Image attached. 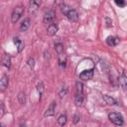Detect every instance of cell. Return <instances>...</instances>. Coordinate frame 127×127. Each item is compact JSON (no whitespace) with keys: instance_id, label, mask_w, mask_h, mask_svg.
<instances>
[{"instance_id":"obj_1","label":"cell","mask_w":127,"mask_h":127,"mask_svg":"<svg viewBox=\"0 0 127 127\" xmlns=\"http://www.w3.org/2000/svg\"><path fill=\"white\" fill-rule=\"evenodd\" d=\"M24 14V7L23 6H17L14 8L13 12H12V15H11V21L12 23H16L21 17L22 15Z\"/></svg>"},{"instance_id":"obj_2","label":"cell","mask_w":127,"mask_h":127,"mask_svg":"<svg viewBox=\"0 0 127 127\" xmlns=\"http://www.w3.org/2000/svg\"><path fill=\"white\" fill-rule=\"evenodd\" d=\"M108 118L112 123H114L117 126H121L123 124V117H122V115L120 113L111 112V113L108 114Z\"/></svg>"},{"instance_id":"obj_3","label":"cell","mask_w":127,"mask_h":127,"mask_svg":"<svg viewBox=\"0 0 127 127\" xmlns=\"http://www.w3.org/2000/svg\"><path fill=\"white\" fill-rule=\"evenodd\" d=\"M64 15H65L66 18H67L69 21H71V22H76V21L78 20V14H77V12H76L74 9L69 8V9L64 13Z\"/></svg>"},{"instance_id":"obj_4","label":"cell","mask_w":127,"mask_h":127,"mask_svg":"<svg viewBox=\"0 0 127 127\" xmlns=\"http://www.w3.org/2000/svg\"><path fill=\"white\" fill-rule=\"evenodd\" d=\"M55 16H56L55 11H54V10H49V11L46 12L45 15H44V23L51 25L52 23H54L53 21L55 20Z\"/></svg>"},{"instance_id":"obj_5","label":"cell","mask_w":127,"mask_h":127,"mask_svg":"<svg viewBox=\"0 0 127 127\" xmlns=\"http://www.w3.org/2000/svg\"><path fill=\"white\" fill-rule=\"evenodd\" d=\"M93 71H94V68H90V69H85L83 71H81L79 73V77L80 79H83V80H89L92 78L93 76Z\"/></svg>"},{"instance_id":"obj_6","label":"cell","mask_w":127,"mask_h":127,"mask_svg":"<svg viewBox=\"0 0 127 127\" xmlns=\"http://www.w3.org/2000/svg\"><path fill=\"white\" fill-rule=\"evenodd\" d=\"M56 106H57V104H56V101H53L51 104H50V106L47 108V110H46V112H45V117H50V116H53L54 114H55V112H56Z\"/></svg>"},{"instance_id":"obj_7","label":"cell","mask_w":127,"mask_h":127,"mask_svg":"<svg viewBox=\"0 0 127 127\" xmlns=\"http://www.w3.org/2000/svg\"><path fill=\"white\" fill-rule=\"evenodd\" d=\"M58 25L56 24V23H52L51 25H49L48 26V30H47V32H48V35H50V36H55L56 34H57V32H58Z\"/></svg>"},{"instance_id":"obj_8","label":"cell","mask_w":127,"mask_h":127,"mask_svg":"<svg viewBox=\"0 0 127 127\" xmlns=\"http://www.w3.org/2000/svg\"><path fill=\"white\" fill-rule=\"evenodd\" d=\"M106 43H107L108 46L113 47V46H116L119 43V39L116 38V37H113V36H109V37L106 38Z\"/></svg>"},{"instance_id":"obj_9","label":"cell","mask_w":127,"mask_h":127,"mask_svg":"<svg viewBox=\"0 0 127 127\" xmlns=\"http://www.w3.org/2000/svg\"><path fill=\"white\" fill-rule=\"evenodd\" d=\"M41 5V1H30L29 2V11L30 12H35L38 8H39V6Z\"/></svg>"},{"instance_id":"obj_10","label":"cell","mask_w":127,"mask_h":127,"mask_svg":"<svg viewBox=\"0 0 127 127\" xmlns=\"http://www.w3.org/2000/svg\"><path fill=\"white\" fill-rule=\"evenodd\" d=\"M13 40H14V43L16 44V46H17V51H18V53H21L22 50L24 49V43H23V41L20 40L19 37H14Z\"/></svg>"},{"instance_id":"obj_11","label":"cell","mask_w":127,"mask_h":127,"mask_svg":"<svg viewBox=\"0 0 127 127\" xmlns=\"http://www.w3.org/2000/svg\"><path fill=\"white\" fill-rule=\"evenodd\" d=\"M2 65L5 66L6 68H10L11 66V58L8 55H4L2 59Z\"/></svg>"},{"instance_id":"obj_12","label":"cell","mask_w":127,"mask_h":127,"mask_svg":"<svg viewBox=\"0 0 127 127\" xmlns=\"http://www.w3.org/2000/svg\"><path fill=\"white\" fill-rule=\"evenodd\" d=\"M119 84H120V86L124 89V90H126L127 89V76L125 75V74H121L120 76H119Z\"/></svg>"},{"instance_id":"obj_13","label":"cell","mask_w":127,"mask_h":127,"mask_svg":"<svg viewBox=\"0 0 127 127\" xmlns=\"http://www.w3.org/2000/svg\"><path fill=\"white\" fill-rule=\"evenodd\" d=\"M8 86V76L6 74H4L0 80V88H1V91H4L6 89V87Z\"/></svg>"},{"instance_id":"obj_14","label":"cell","mask_w":127,"mask_h":127,"mask_svg":"<svg viewBox=\"0 0 127 127\" xmlns=\"http://www.w3.org/2000/svg\"><path fill=\"white\" fill-rule=\"evenodd\" d=\"M30 23H31L30 19H29V18H26V19L21 23V25H20V30H21L22 32L27 31V30L29 29V27H30Z\"/></svg>"},{"instance_id":"obj_15","label":"cell","mask_w":127,"mask_h":127,"mask_svg":"<svg viewBox=\"0 0 127 127\" xmlns=\"http://www.w3.org/2000/svg\"><path fill=\"white\" fill-rule=\"evenodd\" d=\"M103 99H104V101H105L107 104H110V105H115V104H117V101H116L113 97H111V96H109V95H107V94H104V95H103Z\"/></svg>"},{"instance_id":"obj_16","label":"cell","mask_w":127,"mask_h":127,"mask_svg":"<svg viewBox=\"0 0 127 127\" xmlns=\"http://www.w3.org/2000/svg\"><path fill=\"white\" fill-rule=\"evenodd\" d=\"M59 64L60 66L62 67H65V64H66V58L65 56L63 54V55H59Z\"/></svg>"},{"instance_id":"obj_17","label":"cell","mask_w":127,"mask_h":127,"mask_svg":"<svg viewBox=\"0 0 127 127\" xmlns=\"http://www.w3.org/2000/svg\"><path fill=\"white\" fill-rule=\"evenodd\" d=\"M55 49L58 55H63L64 54V46L62 43H56L55 44Z\"/></svg>"},{"instance_id":"obj_18","label":"cell","mask_w":127,"mask_h":127,"mask_svg":"<svg viewBox=\"0 0 127 127\" xmlns=\"http://www.w3.org/2000/svg\"><path fill=\"white\" fill-rule=\"evenodd\" d=\"M66 120H67L66 115H65V114H62V115H60L59 118H58V123H59L60 126H64V125L66 123Z\"/></svg>"},{"instance_id":"obj_19","label":"cell","mask_w":127,"mask_h":127,"mask_svg":"<svg viewBox=\"0 0 127 127\" xmlns=\"http://www.w3.org/2000/svg\"><path fill=\"white\" fill-rule=\"evenodd\" d=\"M77 95H82L83 94V85L81 82H77L76 83V93Z\"/></svg>"},{"instance_id":"obj_20","label":"cell","mask_w":127,"mask_h":127,"mask_svg":"<svg viewBox=\"0 0 127 127\" xmlns=\"http://www.w3.org/2000/svg\"><path fill=\"white\" fill-rule=\"evenodd\" d=\"M83 102V94L82 95H77L75 94V104L77 106H80Z\"/></svg>"},{"instance_id":"obj_21","label":"cell","mask_w":127,"mask_h":127,"mask_svg":"<svg viewBox=\"0 0 127 127\" xmlns=\"http://www.w3.org/2000/svg\"><path fill=\"white\" fill-rule=\"evenodd\" d=\"M37 90H38V93H39L40 98H41V95L43 94V91H44V84H43L42 81H40V82L38 83V85H37Z\"/></svg>"},{"instance_id":"obj_22","label":"cell","mask_w":127,"mask_h":127,"mask_svg":"<svg viewBox=\"0 0 127 127\" xmlns=\"http://www.w3.org/2000/svg\"><path fill=\"white\" fill-rule=\"evenodd\" d=\"M18 100H19V102H20L21 104H24V103L26 102V95H25L24 92H20V93H19V95H18Z\"/></svg>"},{"instance_id":"obj_23","label":"cell","mask_w":127,"mask_h":127,"mask_svg":"<svg viewBox=\"0 0 127 127\" xmlns=\"http://www.w3.org/2000/svg\"><path fill=\"white\" fill-rule=\"evenodd\" d=\"M66 92H67V87L65 86V85H64L62 88H61V90H60V92H59V95H60V97L61 98H63L65 94H66Z\"/></svg>"},{"instance_id":"obj_24","label":"cell","mask_w":127,"mask_h":127,"mask_svg":"<svg viewBox=\"0 0 127 127\" xmlns=\"http://www.w3.org/2000/svg\"><path fill=\"white\" fill-rule=\"evenodd\" d=\"M28 64H29L30 68H34V66H35V60L32 59V58H30L29 61H28Z\"/></svg>"},{"instance_id":"obj_25","label":"cell","mask_w":127,"mask_h":127,"mask_svg":"<svg viewBox=\"0 0 127 127\" xmlns=\"http://www.w3.org/2000/svg\"><path fill=\"white\" fill-rule=\"evenodd\" d=\"M115 4H116V5H118V6L124 7V6L126 5V2H125V1H120V0H119V1H117V0H116V1H115Z\"/></svg>"},{"instance_id":"obj_26","label":"cell","mask_w":127,"mask_h":127,"mask_svg":"<svg viewBox=\"0 0 127 127\" xmlns=\"http://www.w3.org/2000/svg\"><path fill=\"white\" fill-rule=\"evenodd\" d=\"M105 20H106V27H111L112 22L110 21V19H109L108 17H106V18H105Z\"/></svg>"},{"instance_id":"obj_27","label":"cell","mask_w":127,"mask_h":127,"mask_svg":"<svg viewBox=\"0 0 127 127\" xmlns=\"http://www.w3.org/2000/svg\"><path fill=\"white\" fill-rule=\"evenodd\" d=\"M79 121V115L78 114H75L74 116H73V123L75 124V123H77Z\"/></svg>"},{"instance_id":"obj_28","label":"cell","mask_w":127,"mask_h":127,"mask_svg":"<svg viewBox=\"0 0 127 127\" xmlns=\"http://www.w3.org/2000/svg\"><path fill=\"white\" fill-rule=\"evenodd\" d=\"M3 114H4V105L3 103H1V116H3Z\"/></svg>"},{"instance_id":"obj_29","label":"cell","mask_w":127,"mask_h":127,"mask_svg":"<svg viewBox=\"0 0 127 127\" xmlns=\"http://www.w3.org/2000/svg\"><path fill=\"white\" fill-rule=\"evenodd\" d=\"M19 127H26V124H25V123H22V124H20Z\"/></svg>"}]
</instances>
